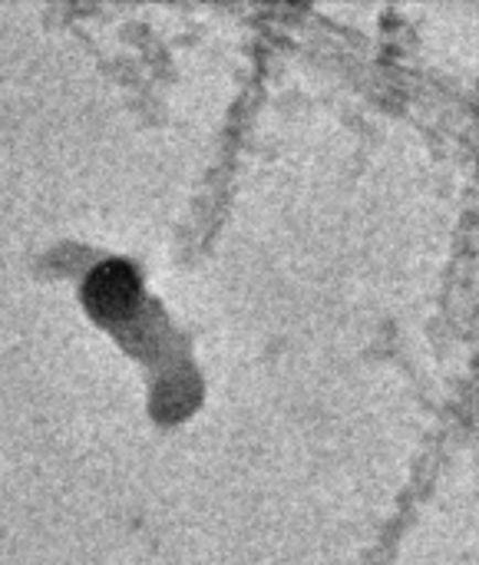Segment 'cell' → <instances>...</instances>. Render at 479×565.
<instances>
[{
  "mask_svg": "<svg viewBox=\"0 0 479 565\" xmlns=\"http://www.w3.org/2000/svg\"><path fill=\"white\" fill-rule=\"evenodd\" d=\"M142 295L139 275L129 262H103L89 271L83 285L86 308L103 321H123L136 311Z\"/></svg>",
  "mask_w": 479,
  "mask_h": 565,
  "instance_id": "cell-1",
  "label": "cell"
}]
</instances>
